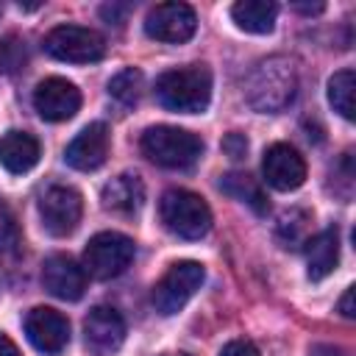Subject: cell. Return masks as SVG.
I'll return each mask as SVG.
<instances>
[{
    "label": "cell",
    "mask_w": 356,
    "mask_h": 356,
    "mask_svg": "<svg viewBox=\"0 0 356 356\" xmlns=\"http://www.w3.org/2000/svg\"><path fill=\"white\" fill-rule=\"evenodd\" d=\"M353 92H356V75H353V70H339V72L331 75V81H328V103L345 120H353L356 117Z\"/></svg>",
    "instance_id": "cell-21"
},
{
    "label": "cell",
    "mask_w": 356,
    "mask_h": 356,
    "mask_svg": "<svg viewBox=\"0 0 356 356\" xmlns=\"http://www.w3.org/2000/svg\"><path fill=\"white\" fill-rule=\"evenodd\" d=\"M295 92H298V70L295 61L286 56H270L259 61L245 83L248 103L264 114L284 111L295 100Z\"/></svg>",
    "instance_id": "cell-1"
},
{
    "label": "cell",
    "mask_w": 356,
    "mask_h": 356,
    "mask_svg": "<svg viewBox=\"0 0 356 356\" xmlns=\"http://www.w3.org/2000/svg\"><path fill=\"white\" fill-rule=\"evenodd\" d=\"M303 245H306V273H309V278L323 281L325 275H331L337 261H339V234H337V228H325V231L309 236Z\"/></svg>",
    "instance_id": "cell-16"
},
{
    "label": "cell",
    "mask_w": 356,
    "mask_h": 356,
    "mask_svg": "<svg viewBox=\"0 0 356 356\" xmlns=\"http://www.w3.org/2000/svg\"><path fill=\"white\" fill-rule=\"evenodd\" d=\"M22 236H19V225L11 214V209L0 200V250L3 253H17Z\"/></svg>",
    "instance_id": "cell-25"
},
{
    "label": "cell",
    "mask_w": 356,
    "mask_h": 356,
    "mask_svg": "<svg viewBox=\"0 0 356 356\" xmlns=\"http://www.w3.org/2000/svg\"><path fill=\"white\" fill-rule=\"evenodd\" d=\"M220 356H259V350H256V345L248 342V339H231V342L220 350Z\"/></svg>",
    "instance_id": "cell-27"
},
{
    "label": "cell",
    "mask_w": 356,
    "mask_h": 356,
    "mask_svg": "<svg viewBox=\"0 0 356 356\" xmlns=\"http://www.w3.org/2000/svg\"><path fill=\"white\" fill-rule=\"evenodd\" d=\"M142 203H145V186L134 172H122L103 186V206L117 214H136Z\"/></svg>",
    "instance_id": "cell-18"
},
{
    "label": "cell",
    "mask_w": 356,
    "mask_h": 356,
    "mask_svg": "<svg viewBox=\"0 0 356 356\" xmlns=\"http://www.w3.org/2000/svg\"><path fill=\"white\" fill-rule=\"evenodd\" d=\"M108 128L103 122H89L64 150V159L70 167L81 170V172H92L97 167H103L106 156H108Z\"/></svg>",
    "instance_id": "cell-15"
},
{
    "label": "cell",
    "mask_w": 356,
    "mask_h": 356,
    "mask_svg": "<svg viewBox=\"0 0 356 356\" xmlns=\"http://www.w3.org/2000/svg\"><path fill=\"white\" fill-rule=\"evenodd\" d=\"M222 147H225V153L231 156V159H245V153H248V139L242 136V134H228L225 136V142H222Z\"/></svg>",
    "instance_id": "cell-26"
},
{
    "label": "cell",
    "mask_w": 356,
    "mask_h": 356,
    "mask_svg": "<svg viewBox=\"0 0 356 356\" xmlns=\"http://www.w3.org/2000/svg\"><path fill=\"white\" fill-rule=\"evenodd\" d=\"M156 97L164 108L178 114H197L211 100V72L206 64H186L167 70L156 81Z\"/></svg>",
    "instance_id": "cell-2"
},
{
    "label": "cell",
    "mask_w": 356,
    "mask_h": 356,
    "mask_svg": "<svg viewBox=\"0 0 356 356\" xmlns=\"http://www.w3.org/2000/svg\"><path fill=\"white\" fill-rule=\"evenodd\" d=\"M25 334L36 350L56 356L70 342V323L61 312H56L50 306H36L25 314Z\"/></svg>",
    "instance_id": "cell-12"
},
{
    "label": "cell",
    "mask_w": 356,
    "mask_h": 356,
    "mask_svg": "<svg viewBox=\"0 0 356 356\" xmlns=\"http://www.w3.org/2000/svg\"><path fill=\"white\" fill-rule=\"evenodd\" d=\"M134 253H136V248H134L131 236L117 234V231H103L89 239V245L83 250V270L92 278L108 281L128 270V264L134 261Z\"/></svg>",
    "instance_id": "cell-5"
},
{
    "label": "cell",
    "mask_w": 356,
    "mask_h": 356,
    "mask_svg": "<svg viewBox=\"0 0 356 356\" xmlns=\"http://www.w3.org/2000/svg\"><path fill=\"white\" fill-rule=\"evenodd\" d=\"M261 172H264V181L273 189L292 192V189H298L306 181V161H303V156L292 145L275 142V145H270L264 150Z\"/></svg>",
    "instance_id": "cell-11"
},
{
    "label": "cell",
    "mask_w": 356,
    "mask_h": 356,
    "mask_svg": "<svg viewBox=\"0 0 356 356\" xmlns=\"http://www.w3.org/2000/svg\"><path fill=\"white\" fill-rule=\"evenodd\" d=\"M195 28H197V17L186 3H159L145 17V33L156 42L181 44L192 39Z\"/></svg>",
    "instance_id": "cell-9"
},
{
    "label": "cell",
    "mask_w": 356,
    "mask_h": 356,
    "mask_svg": "<svg viewBox=\"0 0 356 356\" xmlns=\"http://www.w3.org/2000/svg\"><path fill=\"white\" fill-rule=\"evenodd\" d=\"M309 356H348V353H345L342 348H337V345H325V342H320V345H312Z\"/></svg>",
    "instance_id": "cell-28"
},
{
    "label": "cell",
    "mask_w": 356,
    "mask_h": 356,
    "mask_svg": "<svg viewBox=\"0 0 356 356\" xmlns=\"http://www.w3.org/2000/svg\"><path fill=\"white\" fill-rule=\"evenodd\" d=\"M42 284L58 300H78L86 289V270L75 259L56 253L42 264Z\"/></svg>",
    "instance_id": "cell-14"
},
{
    "label": "cell",
    "mask_w": 356,
    "mask_h": 356,
    "mask_svg": "<svg viewBox=\"0 0 356 356\" xmlns=\"http://www.w3.org/2000/svg\"><path fill=\"white\" fill-rule=\"evenodd\" d=\"M108 95L122 103V106H134L139 97H142V72L128 67V70H120L111 81H108Z\"/></svg>",
    "instance_id": "cell-22"
},
{
    "label": "cell",
    "mask_w": 356,
    "mask_h": 356,
    "mask_svg": "<svg viewBox=\"0 0 356 356\" xmlns=\"http://www.w3.org/2000/svg\"><path fill=\"white\" fill-rule=\"evenodd\" d=\"M125 339V320L114 306H95L83 320V342L92 356H111Z\"/></svg>",
    "instance_id": "cell-10"
},
{
    "label": "cell",
    "mask_w": 356,
    "mask_h": 356,
    "mask_svg": "<svg viewBox=\"0 0 356 356\" xmlns=\"http://www.w3.org/2000/svg\"><path fill=\"white\" fill-rule=\"evenodd\" d=\"M167 356H170V353H167ZM178 356H181V353H178Z\"/></svg>",
    "instance_id": "cell-32"
},
{
    "label": "cell",
    "mask_w": 356,
    "mask_h": 356,
    "mask_svg": "<svg viewBox=\"0 0 356 356\" xmlns=\"http://www.w3.org/2000/svg\"><path fill=\"white\" fill-rule=\"evenodd\" d=\"M33 108L47 122H64L81 108V92L67 78H44L33 89Z\"/></svg>",
    "instance_id": "cell-13"
},
{
    "label": "cell",
    "mask_w": 356,
    "mask_h": 356,
    "mask_svg": "<svg viewBox=\"0 0 356 356\" xmlns=\"http://www.w3.org/2000/svg\"><path fill=\"white\" fill-rule=\"evenodd\" d=\"M295 8H298V11H306V14H317V11H323V3H314V6H309V3H295Z\"/></svg>",
    "instance_id": "cell-31"
},
{
    "label": "cell",
    "mask_w": 356,
    "mask_h": 356,
    "mask_svg": "<svg viewBox=\"0 0 356 356\" xmlns=\"http://www.w3.org/2000/svg\"><path fill=\"white\" fill-rule=\"evenodd\" d=\"M44 50L67 64H92L106 53V42L97 31L83 25H56L44 36Z\"/></svg>",
    "instance_id": "cell-7"
},
{
    "label": "cell",
    "mask_w": 356,
    "mask_h": 356,
    "mask_svg": "<svg viewBox=\"0 0 356 356\" xmlns=\"http://www.w3.org/2000/svg\"><path fill=\"white\" fill-rule=\"evenodd\" d=\"M0 356H19L17 345H14L8 337H3V334H0Z\"/></svg>",
    "instance_id": "cell-30"
},
{
    "label": "cell",
    "mask_w": 356,
    "mask_h": 356,
    "mask_svg": "<svg viewBox=\"0 0 356 356\" xmlns=\"http://www.w3.org/2000/svg\"><path fill=\"white\" fill-rule=\"evenodd\" d=\"M203 278H206V270H203L200 261H189V259L186 261H175L159 278V284L153 286V306H156V312L164 314V317L181 312L189 303V298L200 289Z\"/></svg>",
    "instance_id": "cell-6"
},
{
    "label": "cell",
    "mask_w": 356,
    "mask_h": 356,
    "mask_svg": "<svg viewBox=\"0 0 356 356\" xmlns=\"http://www.w3.org/2000/svg\"><path fill=\"white\" fill-rule=\"evenodd\" d=\"M309 214L306 211H300V209H292L289 214H284L281 217V222H278V236L284 239V245L289 248H295V245H303L309 236H306V228H309Z\"/></svg>",
    "instance_id": "cell-23"
},
{
    "label": "cell",
    "mask_w": 356,
    "mask_h": 356,
    "mask_svg": "<svg viewBox=\"0 0 356 356\" xmlns=\"http://www.w3.org/2000/svg\"><path fill=\"white\" fill-rule=\"evenodd\" d=\"M139 145H142V153L153 164L170 167V170H186L203 153L200 136L186 131V128H175V125H153V128H147L142 134Z\"/></svg>",
    "instance_id": "cell-3"
},
{
    "label": "cell",
    "mask_w": 356,
    "mask_h": 356,
    "mask_svg": "<svg viewBox=\"0 0 356 356\" xmlns=\"http://www.w3.org/2000/svg\"><path fill=\"white\" fill-rule=\"evenodd\" d=\"M39 153L42 150H39L36 136H31L25 131H6L0 136V164L14 175L33 170L39 161Z\"/></svg>",
    "instance_id": "cell-17"
},
{
    "label": "cell",
    "mask_w": 356,
    "mask_h": 356,
    "mask_svg": "<svg viewBox=\"0 0 356 356\" xmlns=\"http://www.w3.org/2000/svg\"><path fill=\"white\" fill-rule=\"evenodd\" d=\"M159 214L164 228L181 239H200L211 228V211L206 200L189 189H167L161 195Z\"/></svg>",
    "instance_id": "cell-4"
},
{
    "label": "cell",
    "mask_w": 356,
    "mask_h": 356,
    "mask_svg": "<svg viewBox=\"0 0 356 356\" xmlns=\"http://www.w3.org/2000/svg\"><path fill=\"white\" fill-rule=\"evenodd\" d=\"M220 189L228 192L231 197L248 203V206H250L253 211H259V214L267 211V197H264L261 186H259L250 175H245V172H228V175H222V178H220Z\"/></svg>",
    "instance_id": "cell-20"
},
{
    "label": "cell",
    "mask_w": 356,
    "mask_h": 356,
    "mask_svg": "<svg viewBox=\"0 0 356 356\" xmlns=\"http://www.w3.org/2000/svg\"><path fill=\"white\" fill-rule=\"evenodd\" d=\"M339 312H342V317H353L356 314V309H353V286L345 289V295L339 300Z\"/></svg>",
    "instance_id": "cell-29"
},
{
    "label": "cell",
    "mask_w": 356,
    "mask_h": 356,
    "mask_svg": "<svg viewBox=\"0 0 356 356\" xmlns=\"http://www.w3.org/2000/svg\"><path fill=\"white\" fill-rule=\"evenodd\" d=\"M28 61V53H25V42L14 33H8L3 42H0V70L3 72H19Z\"/></svg>",
    "instance_id": "cell-24"
},
{
    "label": "cell",
    "mask_w": 356,
    "mask_h": 356,
    "mask_svg": "<svg viewBox=\"0 0 356 356\" xmlns=\"http://www.w3.org/2000/svg\"><path fill=\"white\" fill-rule=\"evenodd\" d=\"M278 6L270 0H239L231 6L234 22L248 33H270L275 28Z\"/></svg>",
    "instance_id": "cell-19"
},
{
    "label": "cell",
    "mask_w": 356,
    "mask_h": 356,
    "mask_svg": "<svg viewBox=\"0 0 356 356\" xmlns=\"http://www.w3.org/2000/svg\"><path fill=\"white\" fill-rule=\"evenodd\" d=\"M39 214H42V225L47 228V234H53V236L72 234L83 214L81 192L72 186H61V184L50 186L39 197Z\"/></svg>",
    "instance_id": "cell-8"
}]
</instances>
